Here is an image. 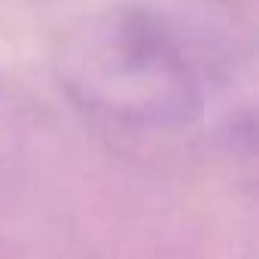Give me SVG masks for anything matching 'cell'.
Listing matches in <instances>:
<instances>
[{
  "instance_id": "6da1fadb",
  "label": "cell",
  "mask_w": 259,
  "mask_h": 259,
  "mask_svg": "<svg viewBox=\"0 0 259 259\" xmlns=\"http://www.w3.org/2000/svg\"><path fill=\"white\" fill-rule=\"evenodd\" d=\"M52 73L73 107L132 135L192 128L213 89L186 31L144 4H113L67 25L52 49Z\"/></svg>"
}]
</instances>
